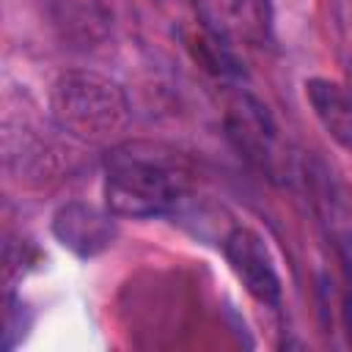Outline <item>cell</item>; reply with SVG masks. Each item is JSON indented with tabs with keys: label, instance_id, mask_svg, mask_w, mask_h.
Wrapping results in <instances>:
<instances>
[{
	"label": "cell",
	"instance_id": "3957f363",
	"mask_svg": "<svg viewBox=\"0 0 352 352\" xmlns=\"http://www.w3.org/2000/svg\"><path fill=\"white\" fill-rule=\"evenodd\" d=\"M206 33L223 47H261L272 33L270 0H195Z\"/></svg>",
	"mask_w": 352,
	"mask_h": 352
},
{
	"label": "cell",
	"instance_id": "8992f818",
	"mask_svg": "<svg viewBox=\"0 0 352 352\" xmlns=\"http://www.w3.org/2000/svg\"><path fill=\"white\" fill-rule=\"evenodd\" d=\"M305 96L327 135L338 146L352 148V94L333 80L314 77L305 82Z\"/></svg>",
	"mask_w": 352,
	"mask_h": 352
},
{
	"label": "cell",
	"instance_id": "6da1fadb",
	"mask_svg": "<svg viewBox=\"0 0 352 352\" xmlns=\"http://www.w3.org/2000/svg\"><path fill=\"white\" fill-rule=\"evenodd\" d=\"M187 190L182 160L154 143H124L107 157L104 198L113 214L154 217L176 206Z\"/></svg>",
	"mask_w": 352,
	"mask_h": 352
},
{
	"label": "cell",
	"instance_id": "7a4b0ae2",
	"mask_svg": "<svg viewBox=\"0 0 352 352\" xmlns=\"http://www.w3.org/2000/svg\"><path fill=\"white\" fill-rule=\"evenodd\" d=\"M52 118L72 138L102 143L126 124L121 88L91 72H69L55 82Z\"/></svg>",
	"mask_w": 352,
	"mask_h": 352
},
{
	"label": "cell",
	"instance_id": "277c9868",
	"mask_svg": "<svg viewBox=\"0 0 352 352\" xmlns=\"http://www.w3.org/2000/svg\"><path fill=\"white\" fill-rule=\"evenodd\" d=\"M223 253L231 264V270L236 272V278L242 280V286L264 305H278L280 302V280L278 272L272 267L270 250L264 245V239L245 228L236 226L226 242H223Z\"/></svg>",
	"mask_w": 352,
	"mask_h": 352
},
{
	"label": "cell",
	"instance_id": "5b68a950",
	"mask_svg": "<svg viewBox=\"0 0 352 352\" xmlns=\"http://www.w3.org/2000/svg\"><path fill=\"white\" fill-rule=\"evenodd\" d=\"M52 231L60 239V245L74 250L77 256H96L116 236L110 217L85 204H66L55 214Z\"/></svg>",
	"mask_w": 352,
	"mask_h": 352
}]
</instances>
